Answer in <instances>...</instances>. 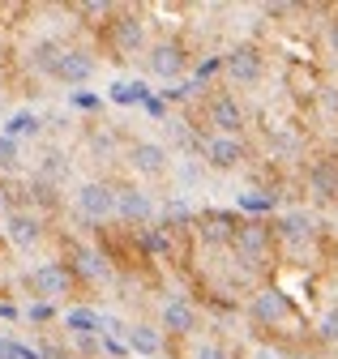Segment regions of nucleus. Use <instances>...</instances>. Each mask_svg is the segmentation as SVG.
<instances>
[{"instance_id": "nucleus-1", "label": "nucleus", "mask_w": 338, "mask_h": 359, "mask_svg": "<svg viewBox=\"0 0 338 359\" xmlns=\"http://www.w3.org/2000/svg\"><path fill=\"white\" fill-rule=\"evenodd\" d=\"M146 69L154 77H163V81H176L184 73V48L180 43H154L150 56H146Z\"/></svg>"}, {"instance_id": "nucleus-2", "label": "nucleus", "mask_w": 338, "mask_h": 359, "mask_svg": "<svg viewBox=\"0 0 338 359\" xmlns=\"http://www.w3.org/2000/svg\"><path fill=\"white\" fill-rule=\"evenodd\" d=\"M77 210L86 218H111L116 214V189L99 184V180H90V184L77 189Z\"/></svg>"}, {"instance_id": "nucleus-3", "label": "nucleus", "mask_w": 338, "mask_h": 359, "mask_svg": "<svg viewBox=\"0 0 338 359\" xmlns=\"http://www.w3.org/2000/svg\"><path fill=\"white\" fill-rule=\"evenodd\" d=\"M52 77H56V81H65V86H86V81L95 77V60L81 52V48H69V52H60V60H56Z\"/></svg>"}, {"instance_id": "nucleus-4", "label": "nucleus", "mask_w": 338, "mask_h": 359, "mask_svg": "<svg viewBox=\"0 0 338 359\" xmlns=\"http://www.w3.org/2000/svg\"><path fill=\"white\" fill-rule=\"evenodd\" d=\"M210 124L219 128V137H236V133L244 128V111L231 95H215L210 99Z\"/></svg>"}, {"instance_id": "nucleus-5", "label": "nucleus", "mask_w": 338, "mask_h": 359, "mask_svg": "<svg viewBox=\"0 0 338 359\" xmlns=\"http://www.w3.org/2000/svg\"><path fill=\"white\" fill-rule=\"evenodd\" d=\"M116 214L142 227V222H150V218H154V201H150L142 189H116Z\"/></svg>"}, {"instance_id": "nucleus-6", "label": "nucleus", "mask_w": 338, "mask_h": 359, "mask_svg": "<svg viewBox=\"0 0 338 359\" xmlns=\"http://www.w3.org/2000/svg\"><path fill=\"white\" fill-rule=\"evenodd\" d=\"M201 150H205V163L215 167V171H231V167L244 163V146L236 137H210Z\"/></svg>"}, {"instance_id": "nucleus-7", "label": "nucleus", "mask_w": 338, "mask_h": 359, "mask_svg": "<svg viewBox=\"0 0 338 359\" xmlns=\"http://www.w3.org/2000/svg\"><path fill=\"white\" fill-rule=\"evenodd\" d=\"M227 73L236 81H257L262 77V52L252 48V43H240V48L227 52Z\"/></svg>"}, {"instance_id": "nucleus-8", "label": "nucleus", "mask_w": 338, "mask_h": 359, "mask_svg": "<svg viewBox=\"0 0 338 359\" xmlns=\"http://www.w3.org/2000/svg\"><path fill=\"white\" fill-rule=\"evenodd\" d=\"M252 317L262 325H283V321H291V304H287L283 291H262L252 299Z\"/></svg>"}, {"instance_id": "nucleus-9", "label": "nucleus", "mask_w": 338, "mask_h": 359, "mask_svg": "<svg viewBox=\"0 0 338 359\" xmlns=\"http://www.w3.org/2000/svg\"><path fill=\"white\" fill-rule=\"evenodd\" d=\"M236 248H240V257L244 261H252V257H266V244H270V231L262 227V222H244V227H236Z\"/></svg>"}, {"instance_id": "nucleus-10", "label": "nucleus", "mask_w": 338, "mask_h": 359, "mask_svg": "<svg viewBox=\"0 0 338 359\" xmlns=\"http://www.w3.org/2000/svg\"><path fill=\"white\" fill-rule=\"evenodd\" d=\"M129 163H133L142 175H163V171H167V150L154 146V142H137V146L129 150Z\"/></svg>"}, {"instance_id": "nucleus-11", "label": "nucleus", "mask_w": 338, "mask_h": 359, "mask_svg": "<svg viewBox=\"0 0 338 359\" xmlns=\"http://www.w3.org/2000/svg\"><path fill=\"white\" fill-rule=\"evenodd\" d=\"M30 287L39 291V295H65L69 291V274H65V265H39L34 274H30Z\"/></svg>"}, {"instance_id": "nucleus-12", "label": "nucleus", "mask_w": 338, "mask_h": 359, "mask_svg": "<svg viewBox=\"0 0 338 359\" xmlns=\"http://www.w3.org/2000/svg\"><path fill=\"white\" fill-rule=\"evenodd\" d=\"M278 240H287V244H304V240H313V218L304 214V210H291V214H283L278 218Z\"/></svg>"}, {"instance_id": "nucleus-13", "label": "nucleus", "mask_w": 338, "mask_h": 359, "mask_svg": "<svg viewBox=\"0 0 338 359\" xmlns=\"http://www.w3.org/2000/svg\"><path fill=\"white\" fill-rule=\"evenodd\" d=\"M111 39H116V48H120V52H137L142 43H146V30H142V22H137L133 13H124V18H116Z\"/></svg>"}, {"instance_id": "nucleus-14", "label": "nucleus", "mask_w": 338, "mask_h": 359, "mask_svg": "<svg viewBox=\"0 0 338 359\" xmlns=\"http://www.w3.org/2000/svg\"><path fill=\"white\" fill-rule=\"evenodd\" d=\"M197 325V312H193V304L189 299H172L163 308V330H172V334H189Z\"/></svg>"}, {"instance_id": "nucleus-15", "label": "nucleus", "mask_w": 338, "mask_h": 359, "mask_svg": "<svg viewBox=\"0 0 338 359\" xmlns=\"http://www.w3.org/2000/svg\"><path fill=\"white\" fill-rule=\"evenodd\" d=\"M39 218L34 214H9V240L18 244V248H34L39 244Z\"/></svg>"}, {"instance_id": "nucleus-16", "label": "nucleus", "mask_w": 338, "mask_h": 359, "mask_svg": "<svg viewBox=\"0 0 338 359\" xmlns=\"http://www.w3.org/2000/svg\"><path fill=\"white\" fill-rule=\"evenodd\" d=\"M309 189H313V197H321V201H338V171H334L330 163H317V167L309 171Z\"/></svg>"}, {"instance_id": "nucleus-17", "label": "nucleus", "mask_w": 338, "mask_h": 359, "mask_svg": "<svg viewBox=\"0 0 338 359\" xmlns=\"http://www.w3.org/2000/svg\"><path fill=\"white\" fill-rule=\"evenodd\" d=\"M39 128H43V120H39L34 111H13L9 124H5V137H9V142H18V137H34Z\"/></svg>"}, {"instance_id": "nucleus-18", "label": "nucleus", "mask_w": 338, "mask_h": 359, "mask_svg": "<svg viewBox=\"0 0 338 359\" xmlns=\"http://www.w3.org/2000/svg\"><path fill=\"white\" fill-rule=\"evenodd\" d=\"M124 334H129V346H133L137 355H158V351H163V338H158L150 325H129Z\"/></svg>"}, {"instance_id": "nucleus-19", "label": "nucleus", "mask_w": 338, "mask_h": 359, "mask_svg": "<svg viewBox=\"0 0 338 359\" xmlns=\"http://www.w3.org/2000/svg\"><path fill=\"white\" fill-rule=\"evenodd\" d=\"M111 103H150V90L142 81H116L111 86Z\"/></svg>"}, {"instance_id": "nucleus-20", "label": "nucleus", "mask_w": 338, "mask_h": 359, "mask_svg": "<svg viewBox=\"0 0 338 359\" xmlns=\"http://www.w3.org/2000/svg\"><path fill=\"white\" fill-rule=\"evenodd\" d=\"M65 321H69V330H77V334H95V330H103V317H99V312H90V308H73Z\"/></svg>"}, {"instance_id": "nucleus-21", "label": "nucleus", "mask_w": 338, "mask_h": 359, "mask_svg": "<svg viewBox=\"0 0 338 359\" xmlns=\"http://www.w3.org/2000/svg\"><path fill=\"white\" fill-rule=\"evenodd\" d=\"M77 274H86V278H107V265H103V257L99 252H90V248H81L77 252Z\"/></svg>"}, {"instance_id": "nucleus-22", "label": "nucleus", "mask_w": 338, "mask_h": 359, "mask_svg": "<svg viewBox=\"0 0 338 359\" xmlns=\"http://www.w3.org/2000/svg\"><path fill=\"white\" fill-rule=\"evenodd\" d=\"M43 175H48V180H65V175H69L65 154H48V158H43Z\"/></svg>"}, {"instance_id": "nucleus-23", "label": "nucleus", "mask_w": 338, "mask_h": 359, "mask_svg": "<svg viewBox=\"0 0 338 359\" xmlns=\"http://www.w3.org/2000/svg\"><path fill=\"white\" fill-rule=\"evenodd\" d=\"M0 359H39V355L18 346V342H9V338H0Z\"/></svg>"}, {"instance_id": "nucleus-24", "label": "nucleus", "mask_w": 338, "mask_h": 359, "mask_svg": "<svg viewBox=\"0 0 338 359\" xmlns=\"http://www.w3.org/2000/svg\"><path fill=\"white\" fill-rule=\"evenodd\" d=\"M325 342H338V308L334 312H325V317H321V330H317Z\"/></svg>"}, {"instance_id": "nucleus-25", "label": "nucleus", "mask_w": 338, "mask_h": 359, "mask_svg": "<svg viewBox=\"0 0 338 359\" xmlns=\"http://www.w3.org/2000/svg\"><path fill=\"white\" fill-rule=\"evenodd\" d=\"M0 167H18V142L0 137Z\"/></svg>"}, {"instance_id": "nucleus-26", "label": "nucleus", "mask_w": 338, "mask_h": 359, "mask_svg": "<svg viewBox=\"0 0 338 359\" xmlns=\"http://www.w3.org/2000/svg\"><path fill=\"white\" fill-rule=\"evenodd\" d=\"M240 210H270V197H252V193H244V197H240Z\"/></svg>"}, {"instance_id": "nucleus-27", "label": "nucleus", "mask_w": 338, "mask_h": 359, "mask_svg": "<svg viewBox=\"0 0 338 359\" xmlns=\"http://www.w3.org/2000/svg\"><path fill=\"white\" fill-rule=\"evenodd\" d=\"M52 312H56V308H52V304L43 299V304H34V308H30V317H34V321H48V317H52Z\"/></svg>"}, {"instance_id": "nucleus-28", "label": "nucleus", "mask_w": 338, "mask_h": 359, "mask_svg": "<svg viewBox=\"0 0 338 359\" xmlns=\"http://www.w3.org/2000/svg\"><path fill=\"white\" fill-rule=\"evenodd\" d=\"M146 248H154V252H163V248H167V240H163V231H146Z\"/></svg>"}, {"instance_id": "nucleus-29", "label": "nucleus", "mask_w": 338, "mask_h": 359, "mask_svg": "<svg viewBox=\"0 0 338 359\" xmlns=\"http://www.w3.org/2000/svg\"><path fill=\"white\" fill-rule=\"evenodd\" d=\"M330 52H334V56H338V18H334V22H330Z\"/></svg>"}, {"instance_id": "nucleus-30", "label": "nucleus", "mask_w": 338, "mask_h": 359, "mask_svg": "<svg viewBox=\"0 0 338 359\" xmlns=\"http://www.w3.org/2000/svg\"><path fill=\"white\" fill-rule=\"evenodd\" d=\"M13 317H18V308L13 304H0V321H13Z\"/></svg>"}, {"instance_id": "nucleus-31", "label": "nucleus", "mask_w": 338, "mask_h": 359, "mask_svg": "<svg viewBox=\"0 0 338 359\" xmlns=\"http://www.w3.org/2000/svg\"><path fill=\"white\" fill-rule=\"evenodd\" d=\"M107 351H111V355H129V346H124V342H116V338H107Z\"/></svg>"}, {"instance_id": "nucleus-32", "label": "nucleus", "mask_w": 338, "mask_h": 359, "mask_svg": "<svg viewBox=\"0 0 338 359\" xmlns=\"http://www.w3.org/2000/svg\"><path fill=\"white\" fill-rule=\"evenodd\" d=\"M197 359H227V355H223V351H215V346H205V351H201Z\"/></svg>"}, {"instance_id": "nucleus-33", "label": "nucleus", "mask_w": 338, "mask_h": 359, "mask_svg": "<svg viewBox=\"0 0 338 359\" xmlns=\"http://www.w3.org/2000/svg\"><path fill=\"white\" fill-rule=\"evenodd\" d=\"M0 214H5V201H0Z\"/></svg>"}, {"instance_id": "nucleus-34", "label": "nucleus", "mask_w": 338, "mask_h": 359, "mask_svg": "<svg viewBox=\"0 0 338 359\" xmlns=\"http://www.w3.org/2000/svg\"><path fill=\"white\" fill-rule=\"evenodd\" d=\"M0 111H5V103H0Z\"/></svg>"}]
</instances>
